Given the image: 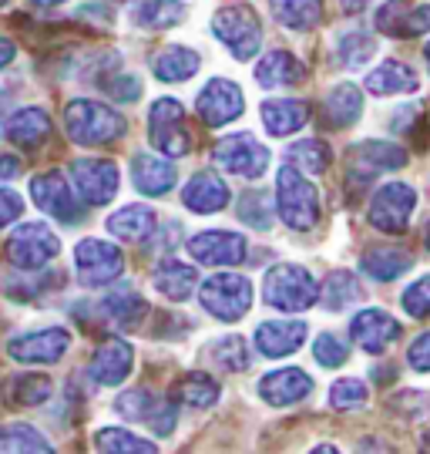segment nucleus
<instances>
[{"mask_svg":"<svg viewBox=\"0 0 430 454\" xmlns=\"http://www.w3.org/2000/svg\"><path fill=\"white\" fill-rule=\"evenodd\" d=\"M64 129L78 145H108L125 135V118L112 105L78 98L64 108Z\"/></svg>","mask_w":430,"mask_h":454,"instance_id":"f257e3e1","label":"nucleus"},{"mask_svg":"<svg viewBox=\"0 0 430 454\" xmlns=\"http://www.w3.org/2000/svg\"><path fill=\"white\" fill-rule=\"evenodd\" d=\"M276 209H279V219L296 232H309L319 223L317 185L293 165H283L276 176Z\"/></svg>","mask_w":430,"mask_h":454,"instance_id":"f03ea898","label":"nucleus"},{"mask_svg":"<svg viewBox=\"0 0 430 454\" xmlns=\"http://www.w3.org/2000/svg\"><path fill=\"white\" fill-rule=\"evenodd\" d=\"M262 300L283 313H303L319 300V286L306 266L279 262L262 279Z\"/></svg>","mask_w":430,"mask_h":454,"instance_id":"7ed1b4c3","label":"nucleus"},{"mask_svg":"<svg viewBox=\"0 0 430 454\" xmlns=\"http://www.w3.org/2000/svg\"><path fill=\"white\" fill-rule=\"evenodd\" d=\"M212 34L232 51L236 61H253L262 51V27L249 4H232L212 17Z\"/></svg>","mask_w":430,"mask_h":454,"instance_id":"20e7f679","label":"nucleus"},{"mask_svg":"<svg viewBox=\"0 0 430 454\" xmlns=\"http://www.w3.org/2000/svg\"><path fill=\"white\" fill-rule=\"evenodd\" d=\"M199 300H202V307H206L215 320L236 324V320H242V317L249 313V307H253V283L239 273H215L202 283Z\"/></svg>","mask_w":430,"mask_h":454,"instance_id":"39448f33","label":"nucleus"},{"mask_svg":"<svg viewBox=\"0 0 430 454\" xmlns=\"http://www.w3.org/2000/svg\"><path fill=\"white\" fill-rule=\"evenodd\" d=\"M58 253H61V243L48 223H20L7 239V256L24 273L44 270Z\"/></svg>","mask_w":430,"mask_h":454,"instance_id":"423d86ee","label":"nucleus"},{"mask_svg":"<svg viewBox=\"0 0 430 454\" xmlns=\"http://www.w3.org/2000/svg\"><path fill=\"white\" fill-rule=\"evenodd\" d=\"M148 129H152V145L159 148L165 159H182L189 155V121H185V108L176 98H159L148 112Z\"/></svg>","mask_w":430,"mask_h":454,"instance_id":"0eeeda50","label":"nucleus"},{"mask_svg":"<svg viewBox=\"0 0 430 454\" xmlns=\"http://www.w3.org/2000/svg\"><path fill=\"white\" fill-rule=\"evenodd\" d=\"M212 159L239 179H259L270 168V148L262 145L255 135L242 131V135H229L223 142H215Z\"/></svg>","mask_w":430,"mask_h":454,"instance_id":"6e6552de","label":"nucleus"},{"mask_svg":"<svg viewBox=\"0 0 430 454\" xmlns=\"http://www.w3.org/2000/svg\"><path fill=\"white\" fill-rule=\"evenodd\" d=\"M74 266L81 286H108L125 270V256L108 239H81L74 246Z\"/></svg>","mask_w":430,"mask_h":454,"instance_id":"1a4fd4ad","label":"nucleus"},{"mask_svg":"<svg viewBox=\"0 0 430 454\" xmlns=\"http://www.w3.org/2000/svg\"><path fill=\"white\" fill-rule=\"evenodd\" d=\"M71 189L88 206H108L118 195V165L108 162V159L71 162Z\"/></svg>","mask_w":430,"mask_h":454,"instance_id":"9d476101","label":"nucleus"},{"mask_svg":"<svg viewBox=\"0 0 430 454\" xmlns=\"http://www.w3.org/2000/svg\"><path fill=\"white\" fill-rule=\"evenodd\" d=\"M417 206V192L407 182H387L383 189H377V195L370 199V223L380 232H403L410 226V215Z\"/></svg>","mask_w":430,"mask_h":454,"instance_id":"9b49d317","label":"nucleus"},{"mask_svg":"<svg viewBox=\"0 0 430 454\" xmlns=\"http://www.w3.org/2000/svg\"><path fill=\"white\" fill-rule=\"evenodd\" d=\"M195 108H199V118L206 121L208 129H223L229 121H236L246 108V95L236 82L229 78H212V82L199 91L195 98Z\"/></svg>","mask_w":430,"mask_h":454,"instance_id":"f8f14e48","label":"nucleus"},{"mask_svg":"<svg viewBox=\"0 0 430 454\" xmlns=\"http://www.w3.org/2000/svg\"><path fill=\"white\" fill-rule=\"evenodd\" d=\"M407 162V152L390 142H360L350 148V162H347V176L353 179V185H370V182L394 172Z\"/></svg>","mask_w":430,"mask_h":454,"instance_id":"ddd939ff","label":"nucleus"},{"mask_svg":"<svg viewBox=\"0 0 430 454\" xmlns=\"http://www.w3.org/2000/svg\"><path fill=\"white\" fill-rule=\"evenodd\" d=\"M31 199L37 202V209L54 215L58 223H78L81 219V206L78 199H74V189L67 185V176L58 172V168L34 176Z\"/></svg>","mask_w":430,"mask_h":454,"instance_id":"4468645a","label":"nucleus"},{"mask_svg":"<svg viewBox=\"0 0 430 454\" xmlns=\"http://www.w3.org/2000/svg\"><path fill=\"white\" fill-rule=\"evenodd\" d=\"M71 347V333L64 326H48V330H34L20 333L7 343V354L20 364H58Z\"/></svg>","mask_w":430,"mask_h":454,"instance_id":"2eb2a0df","label":"nucleus"},{"mask_svg":"<svg viewBox=\"0 0 430 454\" xmlns=\"http://www.w3.org/2000/svg\"><path fill=\"white\" fill-rule=\"evenodd\" d=\"M189 256L202 266H236L246 260V239L229 229L199 232L189 239Z\"/></svg>","mask_w":430,"mask_h":454,"instance_id":"dca6fc26","label":"nucleus"},{"mask_svg":"<svg viewBox=\"0 0 430 454\" xmlns=\"http://www.w3.org/2000/svg\"><path fill=\"white\" fill-rule=\"evenodd\" d=\"M377 31L390 37H417L430 31V4H410V0H387L377 11Z\"/></svg>","mask_w":430,"mask_h":454,"instance_id":"f3484780","label":"nucleus"},{"mask_svg":"<svg viewBox=\"0 0 430 454\" xmlns=\"http://www.w3.org/2000/svg\"><path fill=\"white\" fill-rule=\"evenodd\" d=\"M400 337V324L383 309H360L350 320V340L367 354H383Z\"/></svg>","mask_w":430,"mask_h":454,"instance_id":"a211bd4d","label":"nucleus"},{"mask_svg":"<svg viewBox=\"0 0 430 454\" xmlns=\"http://www.w3.org/2000/svg\"><path fill=\"white\" fill-rule=\"evenodd\" d=\"M309 390H313V380L300 367H283V371H272L259 380V397L272 407L300 404L303 397H309Z\"/></svg>","mask_w":430,"mask_h":454,"instance_id":"6ab92c4d","label":"nucleus"},{"mask_svg":"<svg viewBox=\"0 0 430 454\" xmlns=\"http://www.w3.org/2000/svg\"><path fill=\"white\" fill-rule=\"evenodd\" d=\"M131 364H135L131 343L118 340V337L105 340L95 350V357H91V380L101 384V387H118L128 373H131Z\"/></svg>","mask_w":430,"mask_h":454,"instance_id":"aec40b11","label":"nucleus"},{"mask_svg":"<svg viewBox=\"0 0 430 454\" xmlns=\"http://www.w3.org/2000/svg\"><path fill=\"white\" fill-rule=\"evenodd\" d=\"M306 333L303 320H270L255 330V347L262 357H289L303 347Z\"/></svg>","mask_w":430,"mask_h":454,"instance_id":"412c9836","label":"nucleus"},{"mask_svg":"<svg viewBox=\"0 0 430 454\" xmlns=\"http://www.w3.org/2000/svg\"><path fill=\"white\" fill-rule=\"evenodd\" d=\"M182 202L199 215H212L229 206V185L215 172H195L182 192Z\"/></svg>","mask_w":430,"mask_h":454,"instance_id":"4be33fe9","label":"nucleus"},{"mask_svg":"<svg viewBox=\"0 0 430 454\" xmlns=\"http://www.w3.org/2000/svg\"><path fill=\"white\" fill-rule=\"evenodd\" d=\"M131 179H135V189L142 195H165L172 185H176V165L161 155H135L131 159Z\"/></svg>","mask_w":430,"mask_h":454,"instance_id":"5701e85b","label":"nucleus"},{"mask_svg":"<svg viewBox=\"0 0 430 454\" xmlns=\"http://www.w3.org/2000/svg\"><path fill=\"white\" fill-rule=\"evenodd\" d=\"M306 78L303 61H296L289 51H270L266 58H259L255 65V82L262 88H293Z\"/></svg>","mask_w":430,"mask_h":454,"instance_id":"b1692460","label":"nucleus"},{"mask_svg":"<svg viewBox=\"0 0 430 454\" xmlns=\"http://www.w3.org/2000/svg\"><path fill=\"white\" fill-rule=\"evenodd\" d=\"M155 226H159V219L148 206H125L108 215V232L125 243H145L155 232Z\"/></svg>","mask_w":430,"mask_h":454,"instance_id":"393cba45","label":"nucleus"},{"mask_svg":"<svg viewBox=\"0 0 430 454\" xmlns=\"http://www.w3.org/2000/svg\"><path fill=\"white\" fill-rule=\"evenodd\" d=\"M7 138L20 148H34L41 145L44 138L51 135V118L44 108H20L7 118Z\"/></svg>","mask_w":430,"mask_h":454,"instance_id":"a878e982","label":"nucleus"},{"mask_svg":"<svg viewBox=\"0 0 430 454\" xmlns=\"http://www.w3.org/2000/svg\"><path fill=\"white\" fill-rule=\"evenodd\" d=\"M262 121L270 135L276 138H286L293 131H300L309 121V108L303 101H289V98H276V101H266L262 105Z\"/></svg>","mask_w":430,"mask_h":454,"instance_id":"bb28decb","label":"nucleus"},{"mask_svg":"<svg viewBox=\"0 0 430 454\" xmlns=\"http://www.w3.org/2000/svg\"><path fill=\"white\" fill-rule=\"evenodd\" d=\"M367 91L370 95H403V91H417V74L410 71L407 65H400V61H383L377 65L373 71L367 74Z\"/></svg>","mask_w":430,"mask_h":454,"instance_id":"cd10ccee","label":"nucleus"},{"mask_svg":"<svg viewBox=\"0 0 430 454\" xmlns=\"http://www.w3.org/2000/svg\"><path fill=\"white\" fill-rule=\"evenodd\" d=\"M195 283H199V270L189 266V262H178V260H165L155 270V290L161 296H168V300H189L192 293H195Z\"/></svg>","mask_w":430,"mask_h":454,"instance_id":"c85d7f7f","label":"nucleus"},{"mask_svg":"<svg viewBox=\"0 0 430 454\" xmlns=\"http://www.w3.org/2000/svg\"><path fill=\"white\" fill-rule=\"evenodd\" d=\"M189 14V7L182 0H142L135 7L131 20L145 27V31H165V27H176L182 24V17Z\"/></svg>","mask_w":430,"mask_h":454,"instance_id":"c756f323","label":"nucleus"},{"mask_svg":"<svg viewBox=\"0 0 430 454\" xmlns=\"http://www.w3.org/2000/svg\"><path fill=\"white\" fill-rule=\"evenodd\" d=\"M272 17L289 31H313L323 20V0H270Z\"/></svg>","mask_w":430,"mask_h":454,"instance_id":"7c9ffc66","label":"nucleus"},{"mask_svg":"<svg viewBox=\"0 0 430 454\" xmlns=\"http://www.w3.org/2000/svg\"><path fill=\"white\" fill-rule=\"evenodd\" d=\"M323 112H326V121H330L333 129L353 125V121L364 114V95H360V88H356V84H336L333 91L326 95Z\"/></svg>","mask_w":430,"mask_h":454,"instance_id":"2f4dec72","label":"nucleus"},{"mask_svg":"<svg viewBox=\"0 0 430 454\" xmlns=\"http://www.w3.org/2000/svg\"><path fill=\"white\" fill-rule=\"evenodd\" d=\"M410 266H414L410 253H403L397 246H377V249H367V253H364V270H367L373 279H380V283L397 279V276H403Z\"/></svg>","mask_w":430,"mask_h":454,"instance_id":"473e14b6","label":"nucleus"},{"mask_svg":"<svg viewBox=\"0 0 430 454\" xmlns=\"http://www.w3.org/2000/svg\"><path fill=\"white\" fill-rule=\"evenodd\" d=\"M0 454H54V448L31 424H4L0 427Z\"/></svg>","mask_w":430,"mask_h":454,"instance_id":"72a5a7b5","label":"nucleus"},{"mask_svg":"<svg viewBox=\"0 0 430 454\" xmlns=\"http://www.w3.org/2000/svg\"><path fill=\"white\" fill-rule=\"evenodd\" d=\"M199 54L192 48H178V44H172V48H165L155 58V78L159 82H168V84H176V82H189L192 74L199 71Z\"/></svg>","mask_w":430,"mask_h":454,"instance_id":"f704fd0d","label":"nucleus"},{"mask_svg":"<svg viewBox=\"0 0 430 454\" xmlns=\"http://www.w3.org/2000/svg\"><path fill=\"white\" fill-rule=\"evenodd\" d=\"M364 296L360 290V283H356V276L347 273V270H336L323 279V290H319V300H323V307L326 309H347L350 303H356Z\"/></svg>","mask_w":430,"mask_h":454,"instance_id":"c9c22d12","label":"nucleus"},{"mask_svg":"<svg viewBox=\"0 0 430 454\" xmlns=\"http://www.w3.org/2000/svg\"><path fill=\"white\" fill-rule=\"evenodd\" d=\"M101 309H105V317L114 320L118 326H135L145 313H148V303H145L135 290H114L105 296Z\"/></svg>","mask_w":430,"mask_h":454,"instance_id":"e433bc0d","label":"nucleus"},{"mask_svg":"<svg viewBox=\"0 0 430 454\" xmlns=\"http://www.w3.org/2000/svg\"><path fill=\"white\" fill-rule=\"evenodd\" d=\"M95 444L101 454H159L152 441L138 438L125 427H101L95 434Z\"/></svg>","mask_w":430,"mask_h":454,"instance_id":"4c0bfd02","label":"nucleus"},{"mask_svg":"<svg viewBox=\"0 0 430 454\" xmlns=\"http://www.w3.org/2000/svg\"><path fill=\"white\" fill-rule=\"evenodd\" d=\"M289 162L296 172H306V176H319V172H326L330 168V145L326 142H319V138H303V142H296V145H289Z\"/></svg>","mask_w":430,"mask_h":454,"instance_id":"58836bf2","label":"nucleus"},{"mask_svg":"<svg viewBox=\"0 0 430 454\" xmlns=\"http://www.w3.org/2000/svg\"><path fill=\"white\" fill-rule=\"evenodd\" d=\"M176 397L182 404L206 411V407H212L219 401V384H215L208 373H185L176 384Z\"/></svg>","mask_w":430,"mask_h":454,"instance_id":"ea45409f","label":"nucleus"},{"mask_svg":"<svg viewBox=\"0 0 430 454\" xmlns=\"http://www.w3.org/2000/svg\"><path fill=\"white\" fill-rule=\"evenodd\" d=\"M161 407V401L155 397V394H148V390L135 387V390H125L118 401H114V411L125 418V421H145L152 424V418H155V411Z\"/></svg>","mask_w":430,"mask_h":454,"instance_id":"a19ab883","label":"nucleus"},{"mask_svg":"<svg viewBox=\"0 0 430 454\" xmlns=\"http://www.w3.org/2000/svg\"><path fill=\"white\" fill-rule=\"evenodd\" d=\"M377 54V41L367 31H350L340 37V65L347 67H364Z\"/></svg>","mask_w":430,"mask_h":454,"instance_id":"79ce46f5","label":"nucleus"},{"mask_svg":"<svg viewBox=\"0 0 430 454\" xmlns=\"http://www.w3.org/2000/svg\"><path fill=\"white\" fill-rule=\"evenodd\" d=\"M11 397H14L17 404H44L51 397V380L48 377H41V373H24V377H17L11 380Z\"/></svg>","mask_w":430,"mask_h":454,"instance_id":"37998d69","label":"nucleus"},{"mask_svg":"<svg viewBox=\"0 0 430 454\" xmlns=\"http://www.w3.org/2000/svg\"><path fill=\"white\" fill-rule=\"evenodd\" d=\"M212 357H215V364H219L223 371L239 373L249 367V347H246L242 337H223V340L212 347Z\"/></svg>","mask_w":430,"mask_h":454,"instance_id":"c03bdc74","label":"nucleus"},{"mask_svg":"<svg viewBox=\"0 0 430 454\" xmlns=\"http://www.w3.org/2000/svg\"><path fill=\"white\" fill-rule=\"evenodd\" d=\"M330 404L336 411H360L367 404V384L356 380V377H343L330 387Z\"/></svg>","mask_w":430,"mask_h":454,"instance_id":"a18cd8bd","label":"nucleus"},{"mask_svg":"<svg viewBox=\"0 0 430 454\" xmlns=\"http://www.w3.org/2000/svg\"><path fill=\"white\" fill-rule=\"evenodd\" d=\"M239 219L253 229H270L272 212H270V195L266 192H246L239 199Z\"/></svg>","mask_w":430,"mask_h":454,"instance_id":"49530a36","label":"nucleus"},{"mask_svg":"<svg viewBox=\"0 0 430 454\" xmlns=\"http://www.w3.org/2000/svg\"><path fill=\"white\" fill-rule=\"evenodd\" d=\"M347 343L340 340L336 333H319L317 343H313V357H317V364H323V367H343L347 364Z\"/></svg>","mask_w":430,"mask_h":454,"instance_id":"de8ad7c7","label":"nucleus"},{"mask_svg":"<svg viewBox=\"0 0 430 454\" xmlns=\"http://www.w3.org/2000/svg\"><path fill=\"white\" fill-rule=\"evenodd\" d=\"M400 303H403V309H407V317H414V320L430 317V276L417 279L414 286H407L403 296H400Z\"/></svg>","mask_w":430,"mask_h":454,"instance_id":"09e8293b","label":"nucleus"},{"mask_svg":"<svg viewBox=\"0 0 430 454\" xmlns=\"http://www.w3.org/2000/svg\"><path fill=\"white\" fill-rule=\"evenodd\" d=\"M407 364L420 373L430 371V330L427 333H420V337L410 343V350H407Z\"/></svg>","mask_w":430,"mask_h":454,"instance_id":"8fccbe9b","label":"nucleus"},{"mask_svg":"<svg viewBox=\"0 0 430 454\" xmlns=\"http://www.w3.org/2000/svg\"><path fill=\"white\" fill-rule=\"evenodd\" d=\"M24 212V199L14 189H0V226H11Z\"/></svg>","mask_w":430,"mask_h":454,"instance_id":"3c124183","label":"nucleus"},{"mask_svg":"<svg viewBox=\"0 0 430 454\" xmlns=\"http://www.w3.org/2000/svg\"><path fill=\"white\" fill-rule=\"evenodd\" d=\"M108 95L114 98V101H135V98L142 95V84H138V78H121V82H112L108 84Z\"/></svg>","mask_w":430,"mask_h":454,"instance_id":"603ef678","label":"nucleus"},{"mask_svg":"<svg viewBox=\"0 0 430 454\" xmlns=\"http://www.w3.org/2000/svg\"><path fill=\"white\" fill-rule=\"evenodd\" d=\"M17 172H20V162H17L14 155H0V182L14 179Z\"/></svg>","mask_w":430,"mask_h":454,"instance_id":"864d4df0","label":"nucleus"},{"mask_svg":"<svg viewBox=\"0 0 430 454\" xmlns=\"http://www.w3.org/2000/svg\"><path fill=\"white\" fill-rule=\"evenodd\" d=\"M14 54H17V48L7 41V37H0V67H7L11 61H14Z\"/></svg>","mask_w":430,"mask_h":454,"instance_id":"5fc2aeb1","label":"nucleus"},{"mask_svg":"<svg viewBox=\"0 0 430 454\" xmlns=\"http://www.w3.org/2000/svg\"><path fill=\"white\" fill-rule=\"evenodd\" d=\"M373 0H343V11H350V14H360V11H367Z\"/></svg>","mask_w":430,"mask_h":454,"instance_id":"6e6d98bb","label":"nucleus"},{"mask_svg":"<svg viewBox=\"0 0 430 454\" xmlns=\"http://www.w3.org/2000/svg\"><path fill=\"white\" fill-rule=\"evenodd\" d=\"M356 454H387V448H383V444H377V441H364Z\"/></svg>","mask_w":430,"mask_h":454,"instance_id":"4d7b16f0","label":"nucleus"},{"mask_svg":"<svg viewBox=\"0 0 430 454\" xmlns=\"http://www.w3.org/2000/svg\"><path fill=\"white\" fill-rule=\"evenodd\" d=\"M309 454H340V451H336L333 444H317V448H313Z\"/></svg>","mask_w":430,"mask_h":454,"instance_id":"13d9d810","label":"nucleus"},{"mask_svg":"<svg viewBox=\"0 0 430 454\" xmlns=\"http://www.w3.org/2000/svg\"><path fill=\"white\" fill-rule=\"evenodd\" d=\"M34 4H41V7H58V4H64V0H34Z\"/></svg>","mask_w":430,"mask_h":454,"instance_id":"bf43d9fd","label":"nucleus"},{"mask_svg":"<svg viewBox=\"0 0 430 454\" xmlns=\"http://www.w3.org/2000/svg\"><path fill=\"white\" fill-rule=\"evenodd\" d=\"M420 451L430 454V431H427V434H424V444H420Z\"/></svg>","mask_w":430,"mask_h":454,"instance_id":"052dcab7","label":"nucleus"},{"mask_svg":"<svg viewBox=\"0 0 430 454\" xmlns=\"http://www.w3.org/2000/svg\"><path fill=\"white\" fill-rule=\"evenodd\" d=\"M424 58H427V67H430V44L424 48Z\"/></svg>","mask_w":430,"mask_h":454,"instance_id":"680f3d73","label":"nucleus"},{"mask_svg":"<svg viewBox=\"0 0 430 454\" xmlns=\"http://www.w3.org/2000/svg\"><path fill=\"white\" fill-rule=\"evenodd\" d=\"M427 249H430V226H427Z\"/></svg>","mask_w":430,"mask_h":454,"instance_id":"e2e57ef3","label":"nucleus"},{"mask_svg":"<svg viewBox=\"0 0 430 454\" xmlns=\"http://www.w3.org/2000/svg\"><path fill=\"white\" fill-rule=\"evenodd\" d=\"M4 4H7V0H0V7H4Z\"/></svg>","mask_w":430,"mask_h":454,"instance_id":"0e129e2a","label":"nucleus"}]
</instances>
